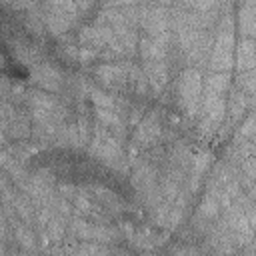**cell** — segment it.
<instances>
[{
    "label": "cell",
    "instance_id": "6da1fadb",
    "mask_svg": "<svg viewBox=\"0 0 256 256\" xmlns=\"http://www.w3.org/2000/svg\"><path fill=\"white\" fill-rule=\"evenodd\" d=\"M178 90H180V102L184 104L186 112L194 116L198 108V100H200V90H202V80H200L198 70H186L180 76Z\"/></svg>",
    "mask_w": 256,
    "mask_h": 256
},
{
    "label": "cell",
    "instance_id": "7a4b0ae2",
    "mask_svg": "<svg viewBox=\"0 0 256 256\" xmlns=\"http://www.w3.org/2000/svg\"><path fill=\"white\" fill-rule=\"evenodd\" d=\"M232 46H234V34L230 28H222L220 34L216 36L214 52H212V68L226 72L232 66Z\"/></svg>",
    "mask_w": 256,
    "mask_h": 256
},
{
    "label": "cell",
    "instance_id": "3957f363",
    "mask_svg": "<svg viewBox=\"0 0 256 256\" xmlns=\"http://www.w3.org/2000/svg\"><path fill=\"white\" fill-rule=\"evenodd\" d=\"M90 152L96 154V156H100L102 160H106V162H110V164L122 160V148H120L118 140H116L112 134L104 132V130H98V132H96Z\"/></svg>",
    "mask_w": 256,
    "mask_h": 256
},
{
    "label": "cell",
    "instance_id": "277c9868",
    "mask_svg": "<svg viewBox=\"0 0 256 256\" xmlns=\"http://www.w3.org/2000/svg\"><path fill=\"white\" fill-rule=\"evenodd\" d=\"M72 232L80 236L82 240H98V242H112L116 240L118 232L114 228H106L100 224H90L86 220H74L72 222Z\"/></svg>",
    "mask_w": 256,
    "mask_h": 256
},
{
    "label": "cell",
    "instance_id": "5b68a950",
    "mask_svg": "<svg viewBox=\"0 0 256 256\" xmlns=\"http://www.w3.org/2000/svg\"><path fill=\"white\" fill-rule=\"evenodd\" d=\"M32 80L48 92H54L62 86V74L52 64H36L32 70Z\"/></svg>",
    "mask_w": 256,
    "mask_h": 256
},
{
    "label": "cell",
    "instance_id": "8992f818",
    "mask_svg": "<svg viewBox=\"0 0 256 256\" xmlns=\"http://www.w3.org/2000/svg\"><path fill=\"white\" fill-rule=\"evenodd\" d=\"M98 78L104 82V84H118L122 80H126L128 74H132V78H138L140 72L132 66H120V64H102L98 70H96Z\"/></svg>",
    "mask_w": 256,
    "mask_h": 256
},
{
    "label": "cell",
    "instance_id": "52a82bcc",
    "mask_svg": "<svg viewBox=\"0 0 256 256\" xmlns=\"http://www.w3.org/2000/svg\"><path fill=\"white\" fill-rule=\"evenodd\" d=\"M160 134V124L156 122L154 116H148L142 120V124L138 126L136 134H134V144H140V146H148L150 142L156 140V136Z\"/></svg>",
    "mask_w": 256,
    "mask_h": 256
},
{
    "label": "cell",
    "instance_id": "ba28073f",
    "mask_svg": "<svg viewBox=\"0 0 256 256\" xmlns=\"http://www.w3.org/2000/svg\"><path fill=\"white\" fill-rule=\"evenodd\" d=\"M142 56L148 62H158L164 58L166 54V38H154V36H146L142 42Z\"/></svg>",
    "mask_w": 256,
    "mask_h": 256
},
{
    "label": "cell",
    "instance_id": "9c48e42d",
    "mask_svg": "<svg viewBox=\"0 0 256 256\" xmlns=\"http://www.w3.org/2000/svg\"><path fill=\"white\" fill-rule=\"evenodd\" d=\"M256 64V48H254V42L248 38V40H242L238 44V68L248 72L252 70Z\"/></svg>",
    "mask_w": 256,
    "mask_h": 256
},
{
    "label": "cell",
    "instance_id": "30bf717a",
    "mask_svg": "<svg viewBox=\"0 0 256 256\" xmlns=\"http://www.w3.org/2000/svg\"><path fill=\"white\" fill-rule=\"evenodd\" d=\"M144 70H146V74H148L150 84H152L156 90H160V88L164 86L166 78H168V68H166L164 60H158V62H146V64H144Z\"/></svg>",
    "mask_w": 256,
    "mask_h": 256
},
{
    "label": "cell",
    "instance_id": "8fae6325",
    "mask_svg": "<svg viewBox=\"0 0 256 256\" xmlns=\"http://www.w3.org/2000/svg\"><path fill=\"white\" fill-rule=\"evenodd\" d=\"M228 86L226 72H214L206 78V96H222Z\"/></svg>",
    "mask_w": 256,
    "mask_h": 256
},
{
    "label": "cell",
    "instance_id": "7c38bea8",
    "mask_svg": "<svg viewBox=\"0 0 256 256\" xmlns=\"http://www.w3.org/2000/svg\"><path fill=\"white\" fill-rule=\"evenodd\" d=\"M256 6H254V2H248V4H244L242 8H240V28H242V32H246L248 36H252L254 34V30H256Z\"/></svg>",
    "mask_w": 256,
    "mask_h": 256
},
{
    "label": "cell",
    "instance_id": "4fadbf2b",
    "mask_svg": "<svg viewBox=\"0 0 256 256\" xmlns=\"http://www.w3.org/2000/svg\"><path fill=\"white\" fill-rule=\"evenodd\" d=\"M134 184H136L140 190H144V192L152 190V186H154V170H152L148 164L140 166V168L136 170V174H134Z\"/></svg>",
    "mask_w": 256,
    "mask_h": 256
},
{
    "label": "cell",
    "instance_id": "5bb4252c",
    "mask_svg": "<svg viewBox=\"0 0 256 256\" xmlns=\"http://www.w3.org/2000/svg\"><path fill=\"white\" fill-rule=\"evenodd\" d=\"M68 256H110V252H108V248H104L100 244L86 242V244H80L78 248H74Z\"/></svg>",
    "mask_w": 256,
    "mask_h": 256
},
{
    "label": "cell",
    "instance_id": "9a60e30c",
    "mask_svg": "<svg viewBox=\"0 0 256 256\" xmlns=\"http://www.w3.org/2000/svg\"><path fill=\"white\" fill-rule=\"evenodd\" d=\"M98 120L104 124V126H108V128H114V130H120L122 128V120H120V116L112 110V108H108V110H102V108H98Z\"/></svg>",
    "mask_w": 256,
    "mask_h": 256
},
{
    "label": "cell",
    "instance_id": "2e32d148",
    "mask_svg": "<svg viewBox=\"0 0 256 256\" xmlns=\"http://www.w3.org/2000/svg\"><path fill=\"white\" fill-rule=\"evenodd\" d=\"M218 208H220V202H218V194H216V190H214V192H210V194L204 198V202H202V206H200V216L212 218V216L218 212Z\"/></svg>",
    "mask_w": 256,
    "mask_h": 256
},
{
    "label": "cell",
    "instance_id": "e0dca14e",
    "mask_svg": "<svg viewBox=\"0 0 256 256\" xmlns=\"http://www.w3.org/2000/svg\"><path fill=\"white\" fill-rule=\"evenodd\" d=\"M90 98H92V102H94L98 108H102V110H108V108L114 106V98H112L110 94H106L104 90L90 88Z\"/></svg>",
    "mask_w": 256,
    "mask_h": 256
},
{
    "label": "cell",
    "instance_id": "ac0fdd59",
    "mask_svg": "<svg viewBox=\"0 0 256 256\" xmlns=\"http://www.w3.org/2000/svg\"><path fill=\"white\" fill-rule=\"evenodd\" d=\"M208 162H210V156L206 152H200L192 158V172H194V180L200 178V174H204V170L208 168Z\"/></svg>",
    "mask_w": 256,
    "mask_h": 256
},
{
    "label": "cell",
    "instance_id": "d6986e66",
    "mask_svg": "<svg viewBox=\"0 0 256 256\" xmlns=\"http://www.w3.org/2000/svg\"><path fill=\"white\" fill-rule=\"evenodd\" d=\"M8 126H10V132H12L14 136H18V138L28 136V132H30L26 120H22V118H12V120L8 122Z\"/></svg>",
    "mask_w": 256,
    "mask_h": 256
},
{
    "label": "cell",
    "instance_id": "ffe728a7",
    "mask_svg": "<svg viewBox=\"0 0 256 256\" xmlns=\"http://www.w3.org/2000/svg\"><path fill=\"white\" fill-rule=\"evenodd\" d=\"M62 232H64V224H62L58 218H54V220L48 222V238L58 240V238L62 236Z\"/></svg>",
    "mask_w": 256,
    "mask_h": 256
},
{
    "label": "cell",
    "instance_id": "44dd1931",
    "mask_svg": "<svg viewBox=\"0 0 256 256\" xmlns=\"http://www.w3.org/2000/svg\"><path fill=\"white\" fill-rule=\"evenodd\" d=\"M244 106H246V98H244L240 92H236V94L232 96V116L236 118L238 114H242Z\"/></svg>",
    "mask_w": 256,
    "mask_h": 256
},
{
    "label": "cell",
    "instance_id": "7402d4cb",
    "mask_svg": "<svg viewBox=\"0 0 256 256\" xmlns=\"http://www.w3.org/2000/svg\"><path fill=\"white\" fill-rule=\"evenodd\" d=\"M16 236H18V240H20L22 246H26V248H32L34 246V236L26 228H18L16 230Z\"/></svg>",
    "mask_w": 256,
    "mask_h": 256
},
{
    "label": "cell",
    "instance_id": "603a6c76",
    "mask_svg": "<svg viewBox=\"0 0 256 256\" xmlns=\"http://www.w3.org/2000/svg\"><path fill=\"white\" fill-rule=\"evenodd\" d=\"M14 204H16V210L26 218V220H30V216H32V210H30V204L26 202V200H22V198H14Z\"/></svg>",
    "mask_w": 256,
    "mask_h": 256
},
{
    "label": "cell",
    "instance_id": "cb8c5ba5",
    "mask_svg": "<svg viewBox=\"0 0 256 256\" xmlns=\"http://www.w3.org/2000/svg\"><path fill=\"white\" fill-rule=\"evenodd\" d=\"M240 84L252 94L254 92V74H252V70H248V72H244L242 76H240Z\"/></svg>",
    "mask_w": 256,
    "mask_h": 256
},
{
    "label": "cell",
    "instance_id": "d4e9b609",
    "mask_svg": "<svg viewBox=\"0 0 256 256\" xmlns=\"http://www.w3.org/2000/svg\"><path fill=\"white\" fill-rule=\"evenodd\" d=\"M12 118H14L12 108H10L8 104H0V126H2V124H8Z\"/></svg>",
    "mask_w": 256,
    "mask_h": 256
},
{
    "label": "cell",
    "instance_id": "484cf974",
    "mask_svg": "<svg viewBox=\"0 0 256 256\" xmlns=\"http://www.w3.org/2000/svg\"><path fill=\"white\" fill-rule=\"evenodd\" d=\"M254 116H248V120L244 122V126H242V130H240V136H246V138H250L252 136V132H254Z\"/></svg>",
    "mask_w": 256,
    "mask_h": 256
},
{
    "label": "cell",
    "instance_id": "4316f807",
    "mask_svg": "<svg viewBox=\"0 0 256 256\" xmlns=\"http://www.w3.org/2000/svg\"><path fill=\"white\" fill-rule=\"evenodd\" d=\"M4 234V222H2V218H0V236Z\"/></svg>",
    "mask_w": 256,
    "mask_h": 256
},
{
    "label": "cell",
    "instance_id": "83f0119b",
    "mask_svg": "<svg viewBox=\"0 0 256 256\" xmlns=\"http://www.w3.org/2000/svg\"><path fill=\"white\" fill-rule=\"evenodd\" d=\"M2 142H4V136H2V132H0V144H2Z\"/></svg>",
    "mask_w": 256,
    "mask_h": 256
},
{
    "label": "cell",
    "instance_id": "f1b7e54d",
    "mask_svg": "<svg viewBox=\"0 0 256 256\" xmlns=\"http://www.w3.org/2000/svg\"><path fill=\"white\" fill-rule=\"evenodd\" d=\"M0 256H2V248H0Z\"/></svg>",
    "mask_w": 256,
    "mask_h": 256
}]
</instances>
